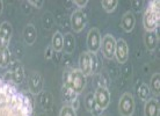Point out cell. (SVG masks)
I'll use <instances>...</instances> for the list:
<instances>
[{
    "instance_id": "obj_1",
    "label": "cell",
    "mask_w": 160,
    "mask_h": 116,
    "mask_svg": "<svg viewBox=\"0 0 160 116\" xmlns=\"http://www.w3.org/2000/svg\"><path fill=\"white\" fill-rule=\"evenodd\" d=\"M0 116H35L32 101L8 80L0 78Z\"/></svg>"
},
{
    "instance_id": "obj_2",
    "label": "cell",
    "mask_w": 160,
    "mask_h": 116,
    "mask_svg": "<svg viewBox=\"0 0 160 116\" xmlns=\"http://www.w3.org/2000/svg\"><path fill=\"white\" fill-rule=\"evenodd\" d=\"M63 86L68 87L73 94L79 95L86 86V77L81 73L79 68L65 71L63 74Z\"/></svg>"
},
{
    "instance_id": "obj_3",
    "label": "cell",
    "mask_w": 160,
    "mask_h": 116,
    "mask_svg": "<svg viewBox=\"0 0 160 116\" xmlns=\"http://www.w3.org/2000/svg\"><path fill=\"white\" fill-rule=\"evenodd\" d=\"M143 24L146 32H156L160 24V1H150L143 16Z\"/></svg>"
},
{
    "instance_id": "obj_4",
    "label": "cell",
    "mask_w": 160,
    "mask_h": 116,
    "mask_svg": "<svg viewBox=\"0 0 160 116\" xmlns=\"http://www.w3.org/2000/svg\"><path fill=\"white\" fill-rule=\"evenodd\" d=\"M118 109L122 116H132L135 112V99L130 93H124L121 96Z\"/></svg>"
},
{
    "instance_id": "obj_5",
    "label": "cell",
    "mask_w": 160,
    "mask_h": 116,
    "mask_svg": "<svg viewBox=\"0 0 160 116\" xmlns=\"http://www.w3.org/2000/svg\"><path fill=\"white\" fill-rule=\"evenodd\" d=\"M115 47H116V41L112 35L107 34L102 37L101 41V49L102 53L107 59H112L115 56Z\"/></svg>"
},
{
    "instance_id": "obj_6",
    "label": "cell",
    "mask_w": 160,
    "mask_h": 116,
    "mask_svg": "<svg viewBox=\"0 0 160 116\" xmlns=\"http://www.w3.org/2000/svg\"><path fill=\"white\" fill-rule=\"evenodd\" d=\"M101 34L98 28H92L87 34V48L88 51L96 53L101 49Z\"/></svg>"
},
{
    "instance_id": "obj_7",
    "label": "cell",
    "mask_w": 160,
    "mask_h": 116,
    "mask_svg": "<svg viewBox=\"0 0 160 116\" xmlns=\"http://www.w3.org/2000/svg\"><path fill=\"white\" fill-rule=\"evenodd\" d=\"M13 28L12 24L8 21H4L0 24V50L2 49H7L12 38Z\"/></svg>"
},
{
    "instance_id": "obj_8",
    "label": "cell",
    "mask_w": 160,
    "mask_h": 116,
    "mask_svg": "<svg viewBox=\"0 0 160 116\" xmlns=\"http://www.w3.org/2000/svg\"><path fill=\"white\" fill-rule=\"evenodd\" d=\"M86 22H87V18H86V14L82 9H77L72 13L71 26H72V29L76 33L81 32L86 27Z\"/></svg>"
},
{
    "instance_id": "obj_9",
    "label": "cell",
    "mask_w": 160,
    "mask_h": 116,
    "mask_svg": "<svg viewBox=\"0 0 160 116\" xmlns=\"http://www.w3.org/2000/svg\"><path fill=\"white\" fill-rule=\"evenodd\" d=\"M94 98H95L96 107H99L102 110L107 108L110 102V93H109L108 88L99 87L94 93Z\"/></svg>"
},
{
    "instance_id": "obj_10",
    "label": "cell",
    "mask_w": 160,
    "mask_h": 116,
    "mask_svg": "<svg viewBox=\"0 0 160 116\" xmlns=\"http://www.w3.org/2000/svg\"><path fill=\"white\" fill-rule=\"evenodd\" d=\"M115 58L117 59L118 63L123 64L125 63L129 58V48L128 44L124 40L120 38L118 41H116V47H115Z\"/></svg>"
},
{
    "instance_id": "obj_11",
    "label": "cell",
    "mask_w": 160,
    "mask_h": 116,
    "mask_svg": "<svg viewBox=\"0 0 160 116\" xmlns=\"http://www.w3.org/2000/svg\"><path fill=\"white\" fill-rule=\"evenodd\" d=\"M43 91V78L38 72H34L29 79V92L32 95H38Z\"/></svg>"
},
{
    "instance_id": "obj_12",
    "label": "cell",
    "mask_w": 160,
    "mask_h": 116,
    "mask_svg": "<svg viewBox=\"0 0 160 116\" xmlns=\"http://www.w3.org/2000/svg\"><path fill=\"white\" fill-rule=\"evenodd\" d=\"M79 70L85 77L92 74V62L89 51L82 52L79 57Z\"/></svg>"
},
{
    "instance_id": "obj_13",
    "label": "cell",
    "mask_w": 160,
    "mask_h": 116,
    "mask_svg": "<svg viewBox=\"0 0 160 116\" xmlns=\"http://www.w3.org/2000/svg\"><path fill=\"white\" fill-rule=\"evenodd\" d=\"M145 116H159L160 115V103L157 98H151L145 102L144 107Z\"/></svg>"
},
{
    "instance_id": "obj_14",
    "label": "cell",
    "mask_w": 160,
    "mask_h": 116,
    "mask_svg": "<svg viewBox=\"0 0 160 116\" xmlns=\"http://www.w3.org/2000/svg\"><path fill=\"white\" fill-rule=\"evenodd\" d=\"M37 38V30L32 23H28L23 29V40L28 45H32Z\"/></svg>"
},
{
    "instance_id": "obj_15",
    "label": "cell",
    "mask_w": 160,
    "mask_h": 116,
    "mask_svg": "<svg viewBox=\"0 0 160 116\" xmlns=\"http://www.w3.org/2000/svg\"><path fill=\"white\" fill-rule=\"evenodd\" d=\"M135 24H136V18H135V14L132 12H127L122 18V21H121V27L124 32L130 33L132 29L135 28Z\"/></svg>"
},
{
    "instance_id": "obj_16",
    "label": "cell",
    "mask_w": 160,
    "mask_h": 116,
    "mask_svg": "<svg viewBox=\"0 0 160 116\" xmlns=\"http://www.w3.org/2000/svg\"><path fill=\"white\" fill-rule=\"evenodd\" d=\"M158 42H159V37L157 32H146L144 36V43L145 47L148 51H153L156 50V48L158 47Z\"/></svg>"
},
{
    "instance_id": "obj_17",
    "label": "cell",
    "mask_w": 160,
    "mask_h": 116,
    "mask_svg": "<svg viewBox=\"0 0 160 116\" xmlns=\"http://www.w3.org/2000/svg\"><path fill=\"white\" fill-rule=\"evenodd\" d=\"M63 37H64V48H63V50H65L66 53L71 55L74 51V49H76V38H74V35H73L72 33H68V34L63 35Z\"/></svg>"
},
{
    "instance_id": "obj_18",
    "label": "cell",
    "mask_w": 160,
    "mask_h": 116,
    "mask_svg": "<svg viewBox=\"0 0 160 116\" xmlns=\"http://www.w3.org/2000/svg\"><path fill=\"white\" fill-rule=\"evenodd\" d=\"M51 47L53 49V51L59 52L63 50V48H64V37H63V34L60 32H56L53 34V37H52L51 41Z\"/></svg>"
},
{
    "instance_id": "obj_19",
    "label": "cell",
    "mask_w": 160,
    "mask_h": 116,
    "mask_svg": "<svg viewBox=\"0 0 160 116\" xmlns=\"http://www.w3.org/2000/svg\"><path fill=\"white\" fill-rule=\"evenodd\" d=\"M23 78H24V71L22 65L19 64V63L14 64V66L12 68V80L15 84H20V83L23 81Z\"/></svg>"
},
{
    "instance_id": "obj_20",
    "label": "cell",
    "mask_w": 160,
    "mask_h": 116,
    "mask_svg": "<svg viewBox=\"0 0 160 116\" xmlns=\"http://www.w3.org/2000/svg\"><path fill=\"white\" fill-rule=\"evenodd\" d=\"M38 100H40V104H41V107L43 109H50L51 108V106H52V96L51 94L49 92H42L38 94Z\"/></svg>"
},
{
    "instance_id": "obj_21",
    "label": "cell",
    "mask_w": 160,
    "mask_h": 116,
    "mask_svg": "<svg viewBox=\"0 0 160 116\" xmlns=\"http://www.w3.org/2000/svg\"><path fill=\"white\" fill-rule=\"evenodd\" d=\"M150 92L153 93L154 95H159L160 93V74L154 73L150 81Z\"/></svg>"
},
{
    "instance_id": "obj_22",
    "label": "cell",
    "mask_w": 160,
    "mask_h": 116,
    "mask_svg": "<svg viewBox=\"0 0 160 116\" xmlns=\"http://www.w3.org/2000/svg\"><path fill=\"white\" fill-rule=\"evenodd\" d=\"M137 95L142 101H146L148 99H151V92H150V88H148V85L145 84H140L139 87L137 88Z\"/></svg>"
},
{
    "instance_id": "obj_23",
    "label": "cell",
    "mask_w": 160,
    "mask_h": 116,
    "mask_svg": "<svg viewBox=\"0 0 160 116\" xmlns=\"http://www.w3.org/2000/svg\"><path fill=\"white\" fill-rule=\"evenodd\" d=\"M9 59H11V51L7 49L0 50V68H7L9 65Z\"/></svg>"
},
{
    "instance_id": "obj_24",
    "label": "cell",
    "mask_w": 160,
    "mask_h": 116,
    "mask_svg": "<svg viewBox=\"0 0 160 116\" xmlns=\"http://www.w3.org/2000/svg\"><path fill=\"white\" fill-rule=\"evenodd\" d=\"M42 24L45 29H51L52 26L55 24V19L50 12H45L42 16Z\"/></svg>"
},
{
    "instance_id": "obj_25",
    "label": "cell",
    "mask_w": 160,
    "mask_h": 116,
    "mask_svg": "<svg viewBox=\"0 0 160 116\" xmlns=\"http://www.w3.org/2000/svg\"><path fill=\"white\" fill-rule=\"evenodd\" d=\"M101 5L103 9L107 13H112L116 9L117 5H118V1L117 0H102L101 1Z\"/></svg>"
},
{
    "instance_id": "obj_26",
    "label": "cell",
    "mask_w": 160,
    "mask_h": 116,
    "mask_svg": "<svg viewBox=\"0 0 160 116\" xmlns=\"http://www.w3.org/2000/svg\"><path fill=\"white\" fill-rule=\"evenodd\" d=\"M85 107L88 112H92L93 109L96 107L95 98H94V93H88L86 98H85Z\"/></svg>"
},
{
    "instance_id": "obj_27",
    "label": "cell",
    "mask_w": 160,
    "mask_h": 116,
    "mask_svg": "<svg viewBox=\"0 0 160 116\" xmlns=\"http://www.w3.org/2000/svg\"><path fill=\"white\" fill-rule=\"evenodd\" d=\"M59 116H77V113H76V110L71 107V106L65 104L64 107L60 109Z\"/></svg>"
},
{
    "instance_id": "obj_28",
    "label": "cell",
    "mask_w": 160,
    "mask_h": 116,
    "mask_svg": "<svg viewBox=\"0 0 160 116\" xmlns=\"http://www.w3.org/2000/svg\"><path fill=\"white\" fill-rule=\"evenodd\" d=\"M91 53V62H92V74L93 73H96L98 70H99V60H98V57H96L95 53L93 52H89Z\"/></svg>"
},
{
    "instance_id": "obj_29",
    "label": "cell",
    "mask_w": 160,
    "mask_h": 116,
    "mask_svg": "<svg viewBox=\"0 0 160 116\" xmlns=\"http://www.w3.org/2000/svg\"><path fill=\"white\" fill-rule=\"evenodd\" d=\"M53 53H55V51H53L52 47L49 45V47H47L45 51H44V58H45V59H51L52 57H53Z\"/></svg>"
},
{
    "instance_id": "obj_30",
    "label": "cell",
    "mask_w": 160,
    "mask_h": 116,
    "mask_svg": "<svg viewBox=\"0 0 160 116\" xmlns=\"http://www.w3.org/2000/svg\"><path fill=\"white\" fill-rule=\"evenodd\" d=\"M28 3H29V5H32L34 7L38 8V9H41V8L43 7V5H44L43 0H29Z\"/></svg>"
},
{
    "instance_id": "obj_31",
    "label": "cell",
    "mask_w": 160,
    "mask_h": 116,
    "mask_svg": "<svg viewBox=\"0 0 160 116\" xmlns=\"http://www.w3.org/2000/svg\"><path fill=\"white\" fill-rule=\"evenodd\" d=\"M87 4H88L87 0H76V1H74V5H76L77 7H79V9L84 8Z\"/></svg>"
},
{
    "instance_id": "obj_32",
    "label": "cell",
    "mask_w": 160,
    "mask_h": 116,
    "mask_svg": "<svg viewBox=\"0 0 160 116\" xmlns=\"http://www.w3.org/2000/svg\"><path fill=\"white\" fill-rule=\"evenodd\" d=\"M132 5H133V11H135V12H139L142 3H140V1H132Z\"/></svg>"
},
{
    "instance_id": "obj_33",
    "label": "cell",
    "mask_w": 160,
    "mask_h": 116,
    "mask_svg": "<svg viewBox=\"0 0 160 116\" xmlns=\"http://www.w3.org/2000/svg\"><path fill=\"white\" fill-rule=\"evenodd\" d=\"M102 112H103L102 109H100L99 107H95V108L93 109V110H92L91 113H92V114H93L94 116H100V115H101V113H102Z\"/></svg>"
},
{
    "instance_id": "obj_34",
    "label": "cell",
    "mask_w": 160,
    "mask_h": 116,
    "mask_svg": "<svg viewBox=\"0 0 160 116\" xmlns=\"http://www.w3.org/2000/svg\"><path fill=\"white\" fill-rule=\"evenodd\" d=\"M2 12H4V1L0 0V15L2 14Z\"/></svg>"
},
{
    "instance_id": "obj_35",
    "label": "cell",
    "mask_w": 160,
    "mask_h": 116,
    "mask_svg": "<svg viewBox=\"0 0 160 116\" xmlns=\"http://www.w3.org/2000/svg\"><path fill=\"white\" fill-rule=\"evenodd\" d=\"M38 116H47V115H44V114H40Z\"/></svg>"
}]
</instances>
